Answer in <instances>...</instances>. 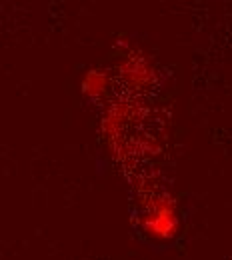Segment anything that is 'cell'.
Returning a JSON list of instances; mask_svg holds the SVG:
<instances>
[{
    "instance_id": "1",
    "label": "cell",
    "mask_w": 232,
    "mask_h": 260,
    "mask_svg": "<svg viewBox=\"0 0 232 260\" xmlns=\"http://www.w3.org/2000/svg\"><path fill=\"white\" fill-rule=\"evenodd\" d=\"M148 232L158 236V238H172L176 236L178 228H180V218L176 212V206L172 202V198H160L156 200L152 212L148 214Z\"/></svg>"
}]
</instances>
